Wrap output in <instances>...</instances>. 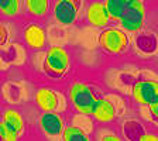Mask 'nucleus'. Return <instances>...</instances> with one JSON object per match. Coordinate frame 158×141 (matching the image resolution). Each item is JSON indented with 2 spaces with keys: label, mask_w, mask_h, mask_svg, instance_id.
<instances>
[{
  "label": "nucleus",
  "mask_w": 158,
  "mask_h": 141,
  "mask_svg": "<svg viewBox=\"0 0 158 141\" xmlns=\"http://www.w3.org/2000/svg\"><path fill=\"white\" fill-rule=\"evenodd\" d=\"M71 69V55L64 47L54 45L48 48L43 62V71L48 78L61 79Z\"/></svg>",
  "instance_id": "obj_1"
},
{
  "label": "nucleus",
  "mask_w": 158,
  "mask_h": 141,
  "mask_svg": "<svg viewBox=\"0 0 158 141\" xmlns=\"http://www.w3.org/2000/svg\"><path fill=\"white\" fill-rule=\"evenodd\" d=\"M69 102L78 114L92 116L99 97L89 85L82 82H73L69 88Z\"/></svg>",
  "instance_id": "obj_2"
},
{
  "label": "nucleus",
  "mask_w": 158,
  "mask_h": 141,
  "mask_svg": "<svg viewBox=\"0 0 158 141\" xmlns=\"http://www.w3.org/2000/svg\"><path fill=\"white\" fill-rule=\"evenodd\" d=\"M99 45L109 55H122L128 48V38L124 31L116 27L102 28L99 34Z\"/></svg>",
  "instance_id": "obj_3"
},
{
  "label": "nucleus",
  "mask_w": 158,
  "mask_h": 141,
  "mask_svg": "<svg viewBox=\"0 0 158 141\" xmlns=\"http://www.w3.org/2000/svg\"><path fill=\"white\" fill-rule=\"evenodd\" d=\"M145 19V6L143 0H131L123 13L122 19L118 20V24L124 31L128 33H137L143 28Z\"/></svg>",
  "instance_id": "obj_4"
},
{
  "label": "nucleus",
  "mask_w": 158,
  "mask_h": 141,
  "mask_svg": "<svg viewBox=\"0 0 158 141\" xmlns=\"http://www.w3.org/2000/svg\"><path fill=\"white\" fill-rule=\"evenodd\" d=\"M38 127L43 135L48 140L62 138L65 130V120L59 112H43L38 118Z\"/></svg>",
  "instance_id": "obj_5"
},
{
  "label": "nucleus",
  "mask_w": 158,
  "mask_h": 141,
  "mask_svg": "<svg viewBox=\"0 0 158 141\" xmlns=\"http://www.w3.org/2000/svg\"><path fill=\"white\" fill-rule=\"evenodd\" d=\"M34 102L41 112H64L66 107V100L61 93L49 88H40L35 92Z\"/></svg>",
  "instance_id": "obj_6"
},
{
  "label": "nucleus",
  "mask_w": 158,
  "mask_h": 141,
  "mask_svg": "<svg viewBox=\"0 0 158 141\" xmlns=\"http://www.w3.org/2000/svg\"><path fill=\"white\" fill-rule=\"evenodd\" d=\"M79 3L78 0H55L52 14L56 23L65 27L75 24L79 14Z\"/></svg>",
  "instance_id": "obj_7"
},
{
  "label": "nucleus",
  "mask_w": 158,
  "mask_h": 141,
  "mask_svg": "<svg viewBox=\"0 0 158 141\" xmlns=\"http://www.w3.org/2000/svg\"><path fill=\"white\" fill-rule=\"evenodd\" d=\"M134 102L143 106H150L158 100V82L157 81H138L131 89Z\"/></svg>",
  "instance_id": "obj_8"
},
{
  "label": "nucleus",
  "mask_w": 158,
  "mask_h": 141,
  "mask_svg": "<svg viewBox=\"0 0 158 141\" xmlns=\"http://www.w3.org/2000/svg\"><path fill=\"white\" fill-rule=\"evenodd\" d=\"M85 16L88 23L96 28H106L112 21L107 9L105 6V2H99V0H93L92 3L88 4Z\"/></svg>",
  "instance_id": "obj_9"
},
{
  "label": "nucleus",
  "mask_w": 158,
  "mask_h": 141,
  "mask_svg": "<svg viewBox=\"0 0 158 141\" xmlns=\"http://www.w3.org/2000/svg\"><path fill=\"white\" fill-rule=\"evenodd\" d=\"M23 39L30 49L40 51L47 45V33L40 24L30 23L23 30Z\"/></svg>",
  "instance_id": "obj_10"
},
{
  "label": "nucleus",
  "mask_w": 158,
  "mask_h": 141,
  "mask_svg": "<svg viewBox=\"0 0 158 141\" xmlns=\"http://www.w3.org/2000/svg\"><path fill=\"white\" fill-rule=\"evenodd\" d=\"M116 116H117V112H116L114 103L110 102L109 99L99 97L95 107V112L92 114V117L95 118L96 122L102 123V124H107V123L114 120Z\"/></svg>",
  "instance_id": "obj_11"
},
{
  "label": "nucleus",
  "mask_w": 158,
  "mask_h": 141,
  "mask_svg": "<svg viewBox=\"0 0 158 141\" xmlns=\"http://www.w3.org/2000/svg\"><path fill=\"white\" fill-rule=\"evenodd\" d=\"M2 122L7 126L9 128H11L16 134L21 135L24 131V118H23V114L17 110V109H13V107H7L3 110L2 113Z\"/></svg>",
  "instance_id": "obj_12"
},
{
  "label": "nucleus",
  "mask_w": 158,
  "mask_h": 141,
  "mask_svg": "<svg viewBox=\"0 0 158 141\" xmlns=\"http://www.w3.org/2000/svg\"><path fill=\"white\" fill-rule=\"evenodd\" d=\"M24 10L31 17H45L49 11V0H24Z\"/></svg>",
  "instance_id": "obj_13"
},
{
  "label": "nucleus",
  "mask_w": 158,
  "mask_h": 141,
  "mask_svg": "<svg viewBox=\"0 0 158 141\" xmlns=\"http://www.w3.org/2000/svg\"><path fill=\"white\" fill-rule=\"evenodd\" d=\"M131 0H105V6L113 21H118Z\"/></svg>",
  "instance_id": "obj_14"
},
{
  "label": "nucleus",
  "mask_w": 158,
  "mask_h": 141,
  "mask_svg": "<svg viewBox=\"0 0 158 141\" xmlns=\"http://www.w3.org/2000/svg\"><path fill=\"white\" fill-rule=\"evenodd\" d=\"M62 140L65 141H86L89 140V134L83 127L78 124L66 126L62 134Z\"/></svg>",
  "instance_id": "obj_15"
},
{
  "label": "nucleus",
  "mask_w": 158,
  "mask_h": 141,
  "mask_svg": "<svg viewBox=\"0 0 158 141\" xmlns=\"http://www.w3.org/2000/svg\"><path fill=\"white\" fill-rule=\"evenodd\" d=\"M0 11L4 17H14L21 11V0H0Z\"/></svg>",
  "instance_id": "obj_16"
},
{
  "label": "nucleus",
  "mask_w": 158,
  "mask_h": 141,
  "mask_svg": "<svg viewBox=\"0 0 158 141\" xmlns=\"http://www.w3.org/2000/svg\"><path fill=\"white\" fill-rule=\"evenodd\" d=\"M0 138L3 141H16L20 138V135L16 134L11 128L7 127L3 122H0Z\"/></svg>",
  "instance_id": "obj_17"
},
{
  "label": "nucleus",
  "mask_w": 158,
  "mask_h": 141,
  "mask_svg": "<svg viewBox=\"0 0 158 141\" xmlns=\"http://www.w3.org/2000/svg\"><path fill=\"white\" fill-rule=\"evenodd\" d=\"M138 141H158V135H154V134H150V133H143L138 138Z\"/></svg>",
  "instance_id": "obj_18"
},
{
  "label": "nucleus",
  "mask_w": 158,
  "mask_h": 141,
  "mask_svg": "<svg viewBox=\"0 0 158 141\" xmlns=\"http://www.w3.org/2000/svg\"><path fill=\"white\" fill-rule=\"evenodd\" d=\"M148 110H150V114L154 118H158V100L154 102L152 105L148 106Z\"/></svg>",
  "instance_id": "obj_19"
},
{
  "label": "nucleus",
  "mask_w": 158,
  "mask_h": 141,
  "mask_svg": "<svg viewBox=\"0 0 158 141\" xmlns=\"http://www.w3.org/2000/svg\"><path fill=\"white\" fill-rule=\"evenodd\" d=\"M0 31H2V34H0V35H2V44L4 45V44H6V41H7V33H9L4 24H2V27H0Z\"/></svg>",
  "instance_id": "obj_20"
},
{
  "label": "nucleus",
  "mask_w": 158,
  "mask_h": 141,
  "mask_svg": "<svg viewBox=\"0 0 158 141\" xmlns=\"http://www.w3.org/2000/svg\"><path fill=\"white\" fill-rule=\"evenodd\" d=\"M100 138V140H120V137H118V135H116V134H106V135H102V137H99Z\"/></svg>",
  "instance_id": "obj_21"
},
{
  "label": "nucleus",
  "mask_w": 158,
  "mask_h": 141,
  "mask_svg": "<svg viewBox=\"0 0 158 141\" xmlns=\"http://www.w3.org/2000/svg\"><path fill=\"white\" fill-rule=\"evenodd\" d=\"M154 120H155V122H157V124H158V118H154Z\"/></svg>",
  "instance_id": "obj_22"
},
{
  "label": "nucleus",
  "mask_w": 158,
  "mask_h": 141,
  "mask_svg": "<svg viewBox=\"0 0 158 141\" xmlns=\"http://www.w3.org/2000/svg\"><path fill=\"white\" fill-rule=\"evenodd\" d=\"M78 2H82V0H78Z\"/></svg>",
  "instance_id": "obj_23"
}]
</instances>
